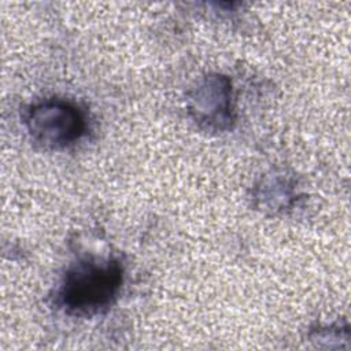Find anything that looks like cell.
<instances>
[{
    "label": "cell",
    "mask_w": 351,
    "mask_h": 351,
    "mask_svg": "<svg viewBox=\"0 0 351 351\" xmlns=\"http://www.w3.org/2000/svg\"><path fill=\"white\" fill-rule=\"evenodd\" d=\"M122 284V267L117 261H85L70 269L59 296L69 313L92 315L108 307Z\"/></svg>",
    "instance_id": "6da1fadb"
},
{
    "label": "cell",
    "mask_w": 351,
    "mask_h": 351,
    "mask_svg": "<svg viewBox=\"0 0 351 351\" xmlns=\"http://www.w3.org/2000/svg\"><path fill=\"white\" fill-rule=\"evenodd\" d=\"M26 128L34 141L47 148H64L75 143L85 132L81 110L60 99L34 104L26 117Z\"/></svg>",
    "instance_id": "7a4b0ae2"
},
{
    "label": "cell",
    "mask_w": 351,
    "mask_h": 351,
    "mask_svg": "<svg viewBox=\"0 0 351 351\" xmlns=\"http://www.w3.org/2000/svg\"><path fill=\"white\" fill-rule=\"evenodd\" d=\"M189 112L202 126L222 130L230 126L232 85L226 77L208 75L189 95Z\"/></svg>",
    "instance_id": "3957f363"
}]
</instances>
